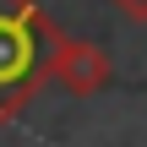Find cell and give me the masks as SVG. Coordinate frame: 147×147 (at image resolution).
<instances>
[{"label":"cell","mask_w":147,"mask_h":147,"mask_svg":"<svg viewBox=\"0 0 147 147\" xmlns=\"http://www.w3.org/2000/svg\"><path fill=\"white\" fill-rule=\"evenodd\" d=\"M109 76H115V71H109L104 44L55 33V49H49V82H60L71 98H93V93L109 87Z\"/></svg>","instance_id":"cell-2"},{"label":"cell","mask_w":147,"mask_h":147,"mask_svg":"<svg viewBox=\"0 0 147 147\" xmlns=\"http://www.w3.org/2000/svg\"><path fill=\"white\" fill-rule=\"evenodd\" d=\"M115 11H125L131 22H147V0H115Z\"/></svg>","instance_id":"cell-3"},{"label":"cell","mask_w":147,"mask_h":147,"mask_svg":"<svg viewBox=\"0 0 147 147\" xmlns=\"http://www.w3.org/2000/svg\"><path fill=\"white\" fill-rule=\"evenodd\" d=\"M55 33L38 0H0V120H16L49 82Z\"/></svg>","instance_id":"cell-1"}]
</instances>
